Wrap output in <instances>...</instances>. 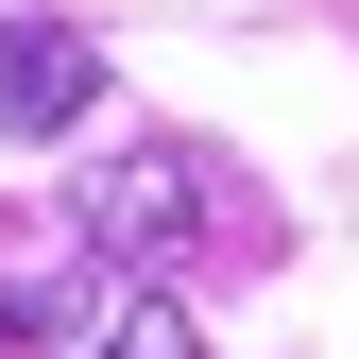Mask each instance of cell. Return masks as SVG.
I'll list each match as a JSON object with an SVG mask.
<instances>
[{
	"instance_id": "3957f363",
	"label": "cell",
	"mask_w": 359,
	"mask_h": 359,
	"mask_svg": "<svg viewBox=\"0 0 359 359\" xmlns=\"http://www.w3.org/2000/svg\"><path fill=\"white\" fill-rule=\"evenodd\" d=\"M69 308H86V257H52V274H0V359H34Z\"/></svg>"
},
{
	"instance_id": "7a4b0ae2",
	"label": "cell",
	"mask_w": 359,
	"mask_h": 359,
	"mask_svg": "<svg viewBox=\"0 0 359 359\" xmlns=\"http://www.w3.org/2000/svg\"><path fill=\"white\" fill-rule=\"evenodd\" d=\"M69 120H103V52L69 18H0V137H69Z\"/></svg>"
},
{
	"instance_id": "277c9868",
	"label": "cell",
	"mask_w": 359,
	"mask_h": 359,
	"mask_svg": "<svg viewBox=\"0 0 359 359\" xmlns=\"http://www.w3.org/2000/svg\"><path fill=\"white\" fill-rule=\"evenodd\" d=\"M86 359H205V325H189V308H171V291H137V308H120V325L86 342Z\"/></svg>"
},
{
	"instance_id": "6da1fadb",
	"label": "cell",
	"mask_w": 359,
	"mask_h": 359,
	"mask_svg": "<svg viewBox=\"0 0 359 359\" xmlns=\"http://www.w3.org/2000/svg\"><path fill=\"white\" fill-rule=\"evenodd\" d=\"M205 222H222V171H205L189 137H137V154H103V171L69 189V240H86V257H120V274H171Z\"/></svg>"
}]
</instances>
